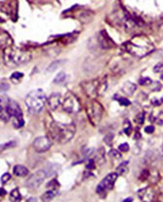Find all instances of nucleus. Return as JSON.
Returning a JSON list of instances; mask_svg holds the SVG:
<instances>
[{"instance_id": "f257e3e1", "label": "nucleus", "mask_w": 163, "mask_h": 202, "mask_svg": "<svg viewBox=\"0 0 163 202\" xmlns=\"http://www.w3.org/2000/svg\"><path fill=\"white\" fill-rule=\"evenodd\" d=\"M122 47L127 53L137 58L146 57L154 50V45L151 39L144 34L134 36L132 39L125 42Z\"/></svg>"}, {"instance_id": "4468645a", "label": "nucleus", "mask_w": 163, "mask_h": 202, "mask_svg": "<svg viewBox=\"0 0 163 202\" xmlns=\"http://www.w3.org/2000/svg\"><path fill=\"white\" fill-rule=\"evenodd\" d=\"M62 95L60 93H53L48 99L47 104L51 110H56L58 107L62 105Z\"/></svg>"}, {"instance_id": "2f4dec72", "label": "nucleus", "mask_w": 163, "mask_h": 202, "mask_svg": "<svg viewBox=\"0 0 163 202\" xmlns=\"http://www.w3.org/2000/svg\"><path fill=\"white\" fill-rule=\"evenodd\" d=\"M109 155L110 157L115 158V159L121 158V153L119 152V150H116V149H110L109 152Z\"/></svg>"}, {"instance_id": "423d86ee", "label": "nucleus", "mask_w": 163, "mask_h": 202, "mask_svg": "<svg viewBox=\"0 0 163 202\" xmlns=\"http://www.w3.org/2000/svg\"><path fill=\"white\" fill-rule=\"evenodd\" d=\"M87 114L91 123L94 126H96L100 123V121L103 118L104 106L99 102L93 101L87 107Z\"/></svg>"}, {"instance_id": "5701e85b", "label": "nucleus", "mask_w": 163, "mask_h": 202, "mask_svg": "<svg viewBox=\"0 0 163 202\" xmlns=\"http://www.w3.org/2000/svg\"><path fill=\"white\" fill-rule=\"evenodd\" d=\"M23 77H24V74H23L22 72L16 71V72L12 73L10 79H11V81H12L13 83L17 84V83H20V82H21V80L23 79Z\"/></svg>"}, {"instance_id": "bb28decb", "label": "nucleus", "mask_w": 163, "mask_h": 202, "mask_svg": "<svg viewBox=\"0 0 163 202\" xmlns=\"http://www.w3.org/2000/svg\"><path fill=\"white\" fill-rule=\"evenodd\" d=\"M123 131L124 133L126 135H130L132 132V126H131V123H130V121L128 119H125L124 123H123Z\"/></svg>"}, {"instance_id": "f3484780", "label": "nucleus", "mask_w": 163, "mask_h": 202, "mask_svg": "<svg viewBox=\"0 0 163 202\" xmlns=\"http://www.w3.org/2000/svg\"><path fill=\"white\" fill-rule=\"evenodd\" d=\"M14 174L18 177H25L29 174V169L23 165H16L13 170Z\"/></svg>"}, {"instance_id": "4be33fe9", "label": "nucleus", "mask_w": 163, "mask_h": 202, "mask_svg": "<svg viewBox=\"0 0 163 202\" xmlns=\"http://www.w3.org/2000/svg\"><path fill=\"white\" fill-rule=\"evenodd\" d=\"M128 161H124L120 164V165L116 169V172H117L119 175H124L128 172Z\"/></svg>"}, {"instance_id": "473e14b6", "label": "nucleus", "mask_w": 163, "mask_h": 202, "mask_svg": "<svg viewBox=\"0 0 163 202\" xmlns=\"http://www.w3.org/2000/svg\"><path fill=\"white\" fill-rule=\"evenodd\" d=\"M153 72L155 73H161L163 72V63H158L153 68Z\"/></svg>"}, {"instance_id": "c85d7f7f", "label": "nucleus", "mask_w": 163, "mask_h": 202, "mask_svg": "<svg viewBox=\"0 0 163 202\" xmlns=\"http://www.w3.org/2000/svg\"><path fill=\"white\" fill-rule=\"evenodd\" d=\"M115 98L117 99V101H118V103H119L120 105H122V106H130V105H131V102H130L127 98L117 97V96H115Z\"/></svg>"}, {"instance_id": "7ed1b4c3", "label": "nucleus", "mask_w": 163, "mask_h": 202, "mask_svg": "<svg viewBox=\"0 0 163 202\" xmlns=\"http://www.w3.org/2000/svg\"><path fill=\"white\" fill-rule=\"evenodd\" d=\"M30 60L31 54L26 50L21 48H14L13 46L3 49V62L7 67H19V65L29 63Z\"/></svg>"}, {"instance_id": "c756f323", "label": "nucleus", "mask_w": 163, "mask_h": 202, "mask_svg": "<svg viewBox=\"0 0 163 202\" xmlns=\"http://www.w3.org/2000/svg\"><path fill=\"white\" fill-rule=\"evenodd\" d=\"M153 121H154V123L157 125H163V111H160L159 113L154 117Z\"/></svg>"}, {"instance_id": "6ab92c4d", "label": "nucleus", "mask_w": 163, "mask_h": 202, "mask_svg": "<svg viewBox=\"0 0 163 202\" xmlns=\"http://www.w3.org/2000/svg\"><path fill=\"white\" fill-rule=\"evenodd\" d=\"M57 193L58 192L56 190H50L48 191L44 192L43 195L41 196V200L42 201H50V200H52L56 195H57Z\"/></svg>"}, {"instance_id": "de8ad7c7", "label": "nucleus", "mask_w": 163, "mask_h": 202, "mask_svg": "<svg viewBox=\"0 0 163 202\" xmlns=\"http://www.w3.org/2000/svg\"><path fill=\"white\" fill-rule=\"evenodd\" d=\"M27 201H36V198H29Z\"/></svg>"}, {"instance_id": "37998d69", "label": "nucleus", "mask_w": 163, "mask_h": 202, "mask_svg": "<svg viewBox=\"0 0 163 202\" xmlns=\"http://www.w3.org/2000/svg\"><path fill=\"white\" fill-rule=\"evenodd\" d=\"M162 101H163L162 99H153V100L151 101V104L153 106H160L163 103Z\"/></svg>"}, {"instance_id": "cd10ccee", "label": "nucleus", "mask_w": 163, "mask_h": 202, "mask_svg": "<svg viewBox=\"0 0 163 202\" xmlns=\"http://www.w3.org/2000/svg\"><path fill=\"white\" fill-rule=\"evenodd\" d=\"M152 83V80L150 77H142L139 80V84L142 86H148Z\"/></svg>"}, {"instance_id": "ddd939ff", "label": "nucleus", "mask_w": 163, "mask_h": 202, "mask_svg": "<svg viewBox=\"0 0 163 202\" xmlns=\"http://www.w3.org/2000/svg\"><path fill=\"white\" fill-rule=\"evenodd\" d=\"M138 197L140 200L143 201H152L154 200L155 197V191L153 190L151 187H145V189H142L138 190L137 192Z\"/></svg>"}, {"instance_id": "0eeeda50", "label": "nucleus", "mask_w": 163, "mask_h": 202, "mask_svg": "<svg viewBox=\"0 0 163 202\" xmlns=\"http://www.w3.org/2000/svg\"><path fill=\"white\" fill-rule=\"evenodd\" d=\"M119 174L116 173H110L109 175H106L103 180L100 182V184L97 186V193L102 196H105V194L108 191H109L113 187L116 180H117Z\"/></svg>"}, {"instance_id": "b1692460", "label": "nucleus", "mask_w": 163, "mask_h": 202, "mask_svg": "<svg viewBox=\"0 0 163 202\" xmlns=\"http://www.w3.org/2000/svg\"><path fill=\"white\" fill-rule=\"evenodd\" d=\"M12 123L15 128H22L25 124V120L23 117H18V118H12Z\"/></svg>"}, {"instance_id": "ea45409f", "label": "nucleus", "mask_w": 163, "mask_h": 202, "mask_svg": "<svg viewBox=\"0 0 163 202\" xmlns=\"http://www.w3.org/2000/svg\"><path fill=\"white\" fill-rule=\"evenodd\" d=\"M152 83H153V85H154V87H151V90H152V91H159V90H161L162 85H161L160 82L155 81V82H152Z\"/></svg>"}, {"instance_id": "412c9836", "label": "nucleus", "mask_w": 163, "mask_h": 202, "mask_svg": "<svg viewBox=\"0 0 163 202\" xmlns=\"http://www.w3.org/2000/svg\"><path fill=\"white\" fill-rule=\"evenodd\" d=\"M64 61H63V60H58V61H55V62H53V63H51L49 64V67L47 68V71L48 72L55 71L56 69L59 68L61 65L64 64Z\"/></svg>"}, {"instance_id": "7c9ffc66", "label": "nucleus", "mask_w": 163, "mask_h": 202, "mask_svg": "<svg viewBox=\"0 0 163 202\" xmlns=\"http://www.w3.org/2000/svg\"><path fill=\"white\" fill-rule=\"evenodd\" d=\"M136 122L139 125H143L145 122V112H140L136 116Z\"/></svg>"}, {"instance_id": "39448f33", "label": "nucleus", "mask_w": 163, "mask_h": 202, "mask_svg": "<svg viewBox=\"0 0 163 202\" xmlns=\"http://www.w3.org/2000/svg\"><path fill=\"white\" fill-rule=\"evenodd\" d=\"M81 87L88 97L96 98L97 96L103 95L106 91V89H108V81H106V77L93 79V80L82 82Z\"/></svg>"}, {"instance_id": "a18cd8bd", "label": "nucleus", "mask_w": 163, "mask_h": 202, "mask_svg": "<svg viewBox=\"0 0 163 202\" xmlns=\"http://www.w3.org/2000/svg\"><path fill=\"white\" fill-rule=\"evenodd\" d=\"M140 138H141V135H140L139 132H137V133H136V136H135V139H140Z\"/></svg>"}, {"instance_id": "20e7f679", "label": "nucleus", "mask_w": 163, "mask_h": 202, "mask_svg": "<svg viewBox=\"0 0 163 202\" xmlns=\"http://www.w3.org/2000/svg\"><path fill=\"white\" fill-rule=\"evenodd\" d=\"M47 103V98L43 90L35 89L29 92L26 97V105L31 114H38L42 111Z\"/></svg>"}, {"instance_id": "dca6fc26", "label": "nucleus", "mask_w": 163, "mask_h": 202, "mask_svg": "<svg viewBox=\"0 0 163 202\" xmlns=\"http://www.w3.org/2000/svg\"><path fill=\"white\" fill-rule=\"evenodd\" d=\"M136 90H137L136 84H134V83L130 82V81L125 82L123 84V86H122V92L127 96H132Z\"/></svg>"}, {"instance_id": "6e6552de", "label": "nucleus", "mask_w": 163, "mask_h": 202, "mask_svg": "<svg viewBox=\"0 0 163 202\" xmlns=\"http://www.w3.org/2000/svg\"><path fill=\"white\" fill-rule=\"evenodd\" d=\"M64 110L69 114H75L81 110V105L78 98L73 94H68L63 102Z\"/></svg>"}, {"instance_id": "58836bf2", "label": "nucleus", "mask_w": 163, "mask_h": 202, "mask_svg": "<svg viewBox=\"0 0 163 202\" xmlns=\"http://www.w3.org/2000/svg\"><path fill=\"white\" fill-rule=\"evenodd\" d=\"M150 178V171H147V170H144V171H142V174H141V181H146L147 179H148Z\"/></svg>"}, {"instance_id": "f704fd0d", "label": "nucleus", "mask_w": 163, "mask_h": 202, "mask_svg": "<svg viewBox=\"0 0 163 202\" xmlns=\"http://www.w3.org/2000/svg\"><path fill=\"white\" fill-rule=\"evenodd\" d=\"M95 167H96V161H95V159H94V158L89 159V161H88L87 165H86V168L89 169V170H93V169H94Z\"/></svg>"}, {"instance_id": "f03ea898", "label": "nucleus", "mask_w": 163, "mask_h": 202, "mask_svg": "<svg viewBox=\"0 0 163 202\" xmlns=\"http://www.w3.org/2000/svg\"><path fill=\"white\" fill-rule=\"evenodd\" d=\"M48 137L60 144H67L71 141L75 135V125L73 123L63 124L59 122L52 121L48 125H46Z\"/></svg>"}, {"instance_id": "09e8293b", "label": "nucleus", "mask_w": 163, "mask_h": 202, "mask_svg": "<svg viewBox=\"0 0 163 202\" xmlns=\"http://www.w3.org/2000/svg\"><path fill=\"white\" fill-rule=\"evenodd\" d=\"M161 79H162V80H163V74L161 75Z\"/></svg>"}, {"instance_id": "a19ab883", "label": "nucleus", "mask_w": 163, "mask_h": 202, "mask_svg": "<svg viewBox=\"0 0 163 202\" xmlns=\"http://www.w3.org/2000/svg\"><path fill=\"white\" fill-rule=\"evenodd\" d=\"M154 130H155L154 126L148 125V126H147V127L145 128V132H146L147 134H152L153 132H154Z\"/></svg>"}, {"instance_id": "e433bc0d", "label": "nucleus", "mask_w": 163, "mask_h": 202, "mask_svg": "<svg viewBox=\"0 0 163 202\" xmlns=\"http://www.w3.org/2000/svg\"><path fill=\"white\" fill-rule=\"evenodd\" d=\"M113 133H110V134H109V135H106V137H105V142H106V145H110L111 144H113Z\"/></svg>"}, {"instance_id": "c03bdc74", "label": "nucleus", "mask_w": 163, "mask_h": 202, "mask_svg": "<svg viewBox=\"0 0 163 202\" xmlns=\"http://www.w3.org/2000/svg\"><path fill=\"white\" fill-rule=\"evenodd\" d=\"M0 193H1V196H4L6 194V191H5V190L3 189V187H1V190H0Z\"/></svg>"}, {"instance_id": "a878e982", "label": "nucleus", "mask_w": 163, "mask_h": 202, "mask_svg": "<svg viewBox=\"0 0 163 202\" xmlns=\"http://www.w3.org/2000/svg\"><path fill=\"white\" fill-rule=\"evenodd\" d=\"M64 80H66V73L64 71H61L56 75V77L54 78V83L60 84V83H63Z\"/></svg>"}, {"instance_id": "9b49d317", "label": "nucleus", "mask_w": 163, "mask_h": 202, "mask_svg": "<svg viewBox=\"0 0 163 202\" xmlns=\"http://www.w3.org/2000/svg\"><path fill=\"white\" fill-rule=\"evenodd\" d=\"M52 142L49 137H46V136H41V137H37L33 143H32V147L36 150L37 152H45L47 150L50 149V148L52 147Z\"/></svg>"}, {"instance_id": "49530a36", "label": "nucleus", "mask_w": 163, "mask_h": 202, "mask_svg": "<svg viewBox=\"0 0 163 202\" xmlns=\"http://www.w3.org/2000/svg\"><path fill=\"white\" fill-rule=\"evenodd\" d=\"M124 201H125V202H127V201H133V198H132V197H128V198L124 199Z\"/></svg>"}, {"instance_id": "79ce46f5", "label": "nucleus", "mask_w": 163, "mask_h": 202, "mask_svg": "<svg viewBox=\"0 0 163 202\" xmlns=\"http://www.w3.org/2000/svg\"><path fill=\"white\" fill-rule=\"evenodd\" d=\"M16 145H17V144H16L15 142H11V143L4 144V145H1V149H6V148H13V147H15Z\"/></svg>"}, {"instance_id": "2eb2a0df", "label": "nucleus", "mask_w": 163, "mask_h": 202, "mask_svg": "<svg viewBox=\"0 0 163 202\" xmlns=\"http://www.w3.org/2000/svg\"><path fill=\"white\" fill-rule=\"evenodd\" d=\"M13 46V39L6 31H1V47L3 49Z\"/></svg>"}, {"instance_id": "393cba45", "label": "nucleus", "mask_w": 163, "mask_h": 202, "mask_svg": "<svg viewBox=\"0 0 163 202\" xmlns=\"http://www.w3.org/2000/svg\"><path fill=\"white\" fill-rule=\"evenodd\" d=\"M0 117H1V120L4 121V122H7L9 119L11 118V117L9 116L8 112L6 111L5 107H4L3 106H0Z\"/></svg>"}, {"instance_id": "f8f14e48", "label": "nucleus", "mask_w": 163, "mask_h": 202, "mask_svg": "<svg viewBox=\"0 0 163 202\" xmlns=\"http://www.w3.org/2000/svg\"><path fill=\"white\" fill-rule=\"evenodd\" d=\"M98 43L103 49H111L115 47L114 41L110 38L106 30H101L100 33L98 34Z\"/></svg>"}, {"instance_id": "1a4fd4ad", "label": "nucleus", "mask_w": 163, "mask_h": 202, "mask_svg": "<svg viewBox=\"0 0 163 202\" xmlns=\"http://www.w3.org/2000/svg\"><path fill=\"white\" fill-rule=\"evenodd\" d=\"M46 178H48L47 172H46L45 168H43L30 175L29 179L26 181V186L30 190H36L43 184Z\"/></svg>"}, {"instance_id": "9d476101", "label": "nucleus", "mask_w": 163, "mask_h": 202, "mask_svg": "<svg viewBox=\"0 0 163 202\" xmlns=\"http://www.w3.org/2000/svg\"><path fill=\"white\" fill-rule=\"evenodd\" d=\"M1 106L5 107L6 111L8 112L9 116L12 118H18V117H23V112L20 106H19L15 101L13 100H7V102L4 101V98L1 97Z\"/></svg>"}, {"instance_id": "4c0bfd02", "label": "nucleus", "mask_w": 163, "mask_h": 202, "mask_svg": "<svg viewBox=\"0 0 163 202\" xmlns=\"http://www.w3.org/2000/svg\"><path fill=\"white\" fill-rule=\"evenodd\" d=\"M11 179V175L10 174H8V173H5V174H3L2 175V177H1V184L2 185H4V184H6V183Z\"/></svg>"}, {"instance_id": "aec40b11", "label": "nucleus", "mask_w": 163, "mask_h": 202, "mask_svg": "<svg viewBox=\"0 0 163 202\" xmlns=\"http://www.w3.org/2000/svg\"><path fill=\"white\" fill-rule=\"evenodd\" d=\"M10 200L14 202H18L22 200V194L20 190H19V189H14L10 192Z\"/></svg>"}, {"instance_id": "72a5a7b5", "label": "nucleus", "mask_w": 163, "mask_h": 202, "mask_svg": "<svg viewBox=\"0 0 163 202\" xmlns=\"http://www.w3.org/2000/svg\"><path fill=\"white\" fill-rule=\"evenodd\" d=\"M129 148H130V147H129V145L127 143L121 144L118 147V150H119V152H128V150H129Z\"/></svg>"}, {"instance_id": "a211bd4d", "label": "nucleus", "mask_w": 163, "mask_h": 202, "mask_svg": "<svg viewBox=\"0 0 163 202\" xmlns=\"http://www.w3.org/2000/svg\"><path fill=\"white\" fill-rule=\"evenodd\" d=\"M60 165L59 164H51V165L45 167V170L47 172V176L48 177H52L55 174H57L58 171L60 170Z\"/></svg>"}, {"instance_id": "c9c22d12", "label": "nucleus", "mask_w": 163, "mask_h": 202, "mask_svg": "<svg viewBox=\"0 0 163 202\" xmlns=\"http://www.w3.org/2000/svg\"><path fill=\"white\" fill-rule=\"evenodd\" d=\"M9 88H10V86H9L6 79H2L1 80V92H5V91L9 90Z\"/></svg>"}]
</instances>
